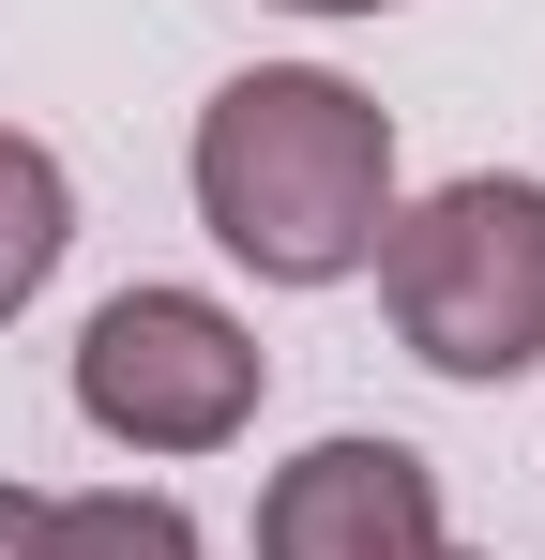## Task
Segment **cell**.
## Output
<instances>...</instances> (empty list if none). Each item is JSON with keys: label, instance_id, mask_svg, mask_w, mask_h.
Wrapping results in <instances>:
<instances>
[{"label": "cell", "instance_id": "obj_1", "mask_svg": "<svg viewBox=\"0 0 545 560\" xmlns=\"http://www.w3.org/2000/svg\"><path fill=\"white\" fill-rule=\"evenodd\" d=\"M182 197H197V228H212V258L258 288H349L379 258V228H394V106L349 92L334 61H258V77H228V92L197 106V137H182Z\"/></svg>", "mask_w": 545, "mask_h": 560}, {"label": "cell", "instance_id": "obj_2", "mask_svg": "<svg viewBox=\"0 0 545 560\" xmlns=\"http://www.w3.org/2000/svg\"><path fill=\"white\" fill-rule=\"evenodd\" d=\"M363 273H379L394 349L454 394H515L545 364V183L531 167H454V183L394 197Z\"/></svg>", "mask_w": 545, "mask_h": 560}, {"label": "cell", "instance_id": "obj_3", "mask_svg": "<svg viewBox=\"0 0 545 560\" xmlns=\"http://www.w3.org/2000/svg\"><path fill=\"white\" fill-rule=\"evenodd\" d=\"M258 394H272V349H258V318L243 303H212V288H106L77 318V424L106 440V455H228L243 424H258Z\"/></svg>", "mask_w": 545, "mask_h": 560}, {"label": "cell", "instance_id": "obj_4", "mask_svg": "<svg viewBox=\"0 0 545 560\" xmlns=\"http://www.w3.org/2000/svg\"><path fill=\"white\" fill-rule=\"evenodd\" d=\"M454 515H440V469L379 424H334L258 485V560H440Z\"/></svg>", "mask_w": 545, "mask_h": 560}, {"label": "cell", "instance_id": "obj_5", "mask_svg": "<svg viewBox=\"0 0 545 560\" xmlns=\"http://www.w3.org/2000/svg\"><path fill=\"white\" fill-rule=\"evenodd\" d=\"M61 258H77V167H61L31 121H0V334L46 303Z\"/></svg>", "mask_w": 545, "mask_h": 560}, {"label": "cell", "instance_id": "obj_6", "mask_svg": "<svg viewBox=\"0 0 545 560\" xmlns=\"http://www.w3.org/2000/svg\"><path fill=\"white\" fill-rule=\"evenodd\" d=\"M46 560H212V546L167 485H77V500H46Z\"/></svg>", "mask_w": 545, "mask_h": 560}, {"label": "cell", "instance_id": "obj_7", "mask_svg": "<svg viewBox=\"0 0 545 560\" xmlns=\"http://www.w3.org/2000/svg\"><path fill=\"white\" fill-rule=\"evenodd\" d=\"M0 560H46V485L0 469Z\"/></svg>", "mask_w": 545, "mask_h": 560}, {"label": "cell", "instance_id": "obj_8", "mask_svg": "<svg viewBox=\"0 0 545 560\" xmlns=\"http://www.w3.org/2000/svg\"><path fill=\"white\" fill-rule=\"evenodd\" d=\"M272 15H318V31H349V15H394V0H272Z\"/></svg>", "mask_w": 545, "mask_h": 560}, {"label": "cell", "instance_id": "obj_9", "mask_svg": "<svg viewBox=\"0 0 545 560\" xmlns=\"http://www.w3.org/2000/svg\"><path fill=\"white\" fill-rule=\"evenodd\" d=\"M440 560H485V546H440Z\"/></svg>", "mask_w": 545, "mask_h": 560}]
</instances>
